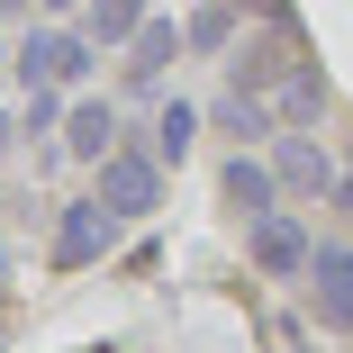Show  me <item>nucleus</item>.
<instances>
[{"mask_svg":"<svg viewBox=\"0 0 353 353\" xmlns=\"http://www.w3.org/2000/svg\"><path fill=\"white\" fill-rule=\"evenodd\" d=\"M10 73H19V91H37V82L82 91V82L100 73V37H91V28H28V37L10 46Z\"/></svg>","mask_w":353,"mask_h":353,"instance_id":"obj_1","label":"nucleus"},{"mask_svg":"<svg viewBox=\"0 0 353 353\" xmlns=\"http://www.w3.org/2000/svg\"><path fill=\"white\" fill-rule=\"evenodd\" d=\"M91 190L118 208V218H154V208H163V154L154 145H109L91 163Z\"/></svg>","mask_w":353,"mask_h":353,"instance_id":"obj_2","label":"nucleus"},{"mask_svg":"<svg viewBox=\"0 0 353 353\" xmlns=\"http://www.w3.org/2000/svg\"><path fill=\"white\" fill-rule=\"evenodd\" d=\"M245 263H254L263 281H308V263H317L308 218H299V208H263V218H245Z\"/></svg>","mask_w":353,"mask_h":353,"instance_id":"obj_3","label":"nucleus"},{"mask_svg":"<svg viewBox=\"0 0 353 353\" xmlns=\"http://www.w3.org/2000/svg\"><path fill=\"white\" fill-rule=\"evenodd\" d=\"M118 208L100 199V190H82V199H54V272H91L109 245H118Z\"/></svg>","mask_w":353,"mask_h":353,"instance_id":"obj_4","label":"nucleus"},{"mask_svg":"<svg viewBox=\"0 0 353 353\" xmlns=\"http://www.w3.org/2000/svg\"><path fill=\"white\" fill-rule=\"evenodd\" d=\"M308 63V37H299V19H263V37H245L236 54H227V82H245V91H281Z\"/></svg>","mask_w":353,"mask_h":353,"instance_id":"obj_5","label":"nucleus"},{"mask_svg":"<svg viewBox=\"0 0 353 353\" xmlns=\"http://www.w3.org/2000/svg\"><path fill=\"white\" fill-rule=\"evenodd\" d=\"M272 172H281V190H290V199H335V154L317 145V127H281L272 136Z\"/></svg>","mask_w":353,"mask_h":353,"instance_id":"obj_6","label":"nucleus"},{"mask_svg":"<svg viewBox=\"0 0 353 353\" xmlns=\"http://www.w3.org/2000/svg\"><path fill=\"white\" fill-rule=\"evenodd\" d=\"M308 308H317V326L353 335V245H317V263H308Z\"/></svg>","mask_w":353,"mask_h":353,"instance_id":"obj_7","label":"nucleus"},{"mask_svg":"<svg viewBox=\"0 0 353 353\" xmlns=\"http://www.w3.org/2000/svg\"><path fill=\"white\" fill-rule=\"evenodd\" d=\"M181 46H190V28H172V19H145V28L127 37V63H118V73H127V91H163V73L181 63Z\"/></svg>","mask_w":353,"mask_h":353,"instance_id":"obj_8","label":"nucleus"},{"mask_svg":"<svg viewBox=\"0 0 353 353\" xmlns=\"http://www.w3.org/2000/svg\"><path fill=\"white\" fill-rule=\"evenodd\" d=\"M208 127H218V136H236V145H272V136H281V109H272V91L227 82L218 100H208Z\"/></svg>","mask_w":353,"mask_h":353,"instance_id":"obj_9","label":"nucleus"},{"mask_svg":"<svg viewBox=\"0 0 353 353\" xmlns=\"http://www.w3.org/2000/svg\"><path fill=\"white\" fill-rule=\"evenodd\" d=\"M218 190H227V208H236V218H263V208L281 199V172H272V154L236 145V154H227V172H218Z\"/></svg>","mask_w":353,"mask_h":353,"instance_id":"obj_10","label":"nucleus"},{"mask_svg":"<svg viewBox=\"0 0 353 353\" xmlns=\"http://www.w3.org/2000/svg\"><path fill=\"white\" fill-rule=\"evenodd\" d=\"M118 145V100H73V109H63V154H73V163H100Z\"/></svg>","mask_w":353,"mask_h":353,"instance_id":"obj_11","label":"nucleus"},{"mask_svg":"<svg viewBox=\"0 0 353 353\" xmlns=\"http://www.w3.org/2000/svg\"><path fill=\"white\" fill-rule=\"evenodd\" d=\"M272 109H281V127H317V118L335 109V91H326V73H317V63H299V73L272 91Z\"/></svg>","mask_w":353,"mask_h":353,"instance_id":"obj_12","label":"nucleus"},{"mask_svg":"<svg viewBox=\"0 0 353 353\" xmlns=\"http://www.w3.org/2000/svg\"><path fill=\"white\" fill-rule=\"evenodd\" d=\"M181 28H190V54H236V0H199Z\"/></svg>","mask_w":353,"mask_h":353,"instance_id":"obj_13","label":"nucleus"},{"mask_svg":"<svg viewBox=\"0 0 353 353\" xmlns=\"http://www.w3.org/2000/svg\"><path fill=\"white\" fill-rule=\"evenodd\" d=\"M154 10H145V0H82V28L100 37V46H127L136 28H145Z\"/></svg>","mask_w":353,"mask_h":353,"instance_id":"obj_14","label":"nucleus"},{"mask_svg":"<svg viewBox=\"0 0 353 353\" xmlns=\"http://www.w3.org/2000/svg\"><path fill=\"white\" fill-rule=\"evenodd\" d=\"M190 136H199V109H190V100H163V118L145 127V145H154L163 163H181V154H190Z\"/></svg>","mask_w":353,"mask_h":353,"instance_id":"obj_15","label":"nucleus"},{"mask_svg":"<svg viewBox=\"0 0 353 353\" xmlns=\"http://www.w3.org/2000/svg\"><path fill=\"white\" fill-rule=\"evenodd\" d=\"M54 91H63V82H37V91H28V136H54V127H63V100H54Z\"/></svg>","mask_w":353,"mask_h":353,"instance_id":"obj_16","label":"nucleus"},{"mask_svg":"<svg viewBox=\"0 0 353 353\" xmlns=\"http://www.w3.org/2000/svg\"><path fill=\"white\" fill-rule=\"evenodd\" d=\"M263 335H272V353H308V335H299V326H290V317H272V326H263Z\"/></svg>","mask_w":353,"mask_h":353,"instance_id":"obj_17","label":"nucleus"},{"mask_svg":"<svg viewBox=\"0 0 353 353\" xmlns=\"http://www.w3.org/2000/svg\"><path fill=\"white\" fill-rule=\"evenodd\" d=\"M236 10H254V19H299V0H236Z\"/></svg>","mask_w":353,"mask_h":353,"instance_id":"obj_18","label":"nucleus"},{"mask_svg":"<svg viewBox=\"0 0 353 353\" xmlns=\"http://www.w3.org/2000/svg\"><path fill=\"white\" fill-rule=\"evenodd\" d=\"M326 208H353V172H344V181H335V199H326Z\"/></svg>","mask_w":353,"mask_h":353,"instance_id":"obj_19","label":"nucleus"},{"mask_svg":"<svg viewBox=\"0 0 353 353\" xmlns=\"http://www.w3.org/2000/svg\"><path fill=\"white\" fill-rule=\"evenodd\" d=\"M37 10H54V19H73V10H82V0H37Z\"/></svg>","mask_w":353,"mask_h":353,"instance_id":"obj_20","label":"nucleus"},{"mask_svg":"<svg viewBox=\"0 0 353 353\" xmlns=\"http://www.w3.org/2000/svg\"><path fill=\"white\" fill-rule=\"evenodd\" d=\"M0 290H10V245H0Z\"/></svg>","mask_w":353,"mask_h":353,"instance_id":"obj_21","label":"nucleus"},{"mask_svg":"<svg viewBox=\"0 0 353 353\" xmlns=\"http://www.w3.org/2000/svg\"><path fill=\"white\" fill-rule=\"evenodd\" d=\"M0 73H10V46H0Z\"/></svg>","mask_w":353,"mask_h":353,"instance_id":"obj_22","label":"nucleus"},{"mask_svg":"<svg viewBox=\"0 0 353 353\" xmlns=\"http://www.w3.org/2000/svg\"><path fill=\"white\" fill-rule=\"evenodd\" d=\"M10 10H19V0H0V19H10Z\"/></svg>","mask_w":353,"mask_h":353,"instance_id":"obj_23","label":"nucleus"}]
</instances>
